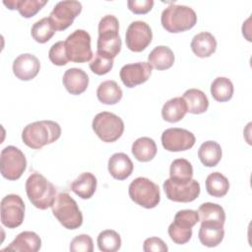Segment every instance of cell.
Segmentation results:
<instances>
[{
    "label": "cell",
    "mask_w": 252,
    "mask_h": 252,
    "mask_svg": "<svg viewBox=\"0 0 252 252\" xmlns=\"http://www.w3.org/2000/svg\"><path fill=\"white\" fill-rule=\"evenodd\" d=\"M61 136L60 125L52 120H41L28 124L22 132V140L31 149L38 150L57 141Z\"/></svg>",
    "instance_id": "6da1fadb"
},
{
    "label": "cell",
    "mask_w": 252,
    "mask_h": 252,
    "mask_svg": "<svg viewBox=\"0 0 252 252\" xmlns=\"http://www.w3.org/2000/svg\"><path fill=\"white\" fill-rule=\"evenodd\" d=\"M26 192L30 202L39 210L51 207L56 199V189L42 174L33 172L26 181Z\"/></svg>",
    "instance_id": "7a4b0ae2"
},
{
    "label": "cell",
    "mask_w": 252,
    "mask_h": 252,
    "mask_svg": "<svg viewBox=\"0 0 252 252\" xmlns=\"http://www.w3.org/2000/svg\"><path fill=\"white\" fill-rule=\"evenodd\" d=\"M119 22L113 15L102 17L98 23L97 51L114 59L121 50V38L118 33Z\"/></svg>",
    "instance_id": "3957f363"
},
{
    "label": "cell",
    "mask_w": 252,
    "mask_h": 252,
    "mask_svg": "<svg viewBox=\"0 0 252 252\" xmlns=\"http://www.w3.org/2000/svg\"><path fill=\"white\" fill-rule=\"evenodd\" d=\"M160 22L166 32L177 33L192 29L197 23V15L188 6L171 4L162 11Z\"/></svg>",
    "instance_id": "277c9868"
},
{
    "label": "cell",
    "mask_w": 252,
    "mask_h": 252,
    "mask_svg": "<svg viewBox=\"0 0 252 252\" xmlns=\"http://www.w3.org/2000/svg\"><path fill=\"white\" fill-rule=\"evenodd\" d=\"M52 214L67 229H77L83 223V215L77 202L67 193L61 192L51 206Z\"/></svg>",
    "instance_id": "5b68a950"
},
{
    "label": "cell",
    "mask_w": 252,
    "mask_h": 252,
    "mask_svg": "<svg viewBox=\"0 0 252 252\" xmlns=\"http://www.w3.org/2000/svg\"><path fill=\"white\" fill-rule=\"evenodd\" d=\"M128 193L132 201L146 209L157 207L160 201L158 185L147 177L135 178L129 185Z\"/></svg>",
    "instance_id": "8992f818"
},
{
    "label": "cell",
    "mask_w": 252,
    "mask_h": 252,
    "mask_svg": "<svg viewBox=\"0 0 252 252\" xmlns=\"http://www.w3.org/2000/svg\"><path fill=\"white\" fill-rule=\"evenodd\" d=\"M92 127L96 136L105 143L118 140L124 132V122L116 114L108 111L97 113L93 119Z\"/></svg>",
    "instance_id": "52a82bcc"
},
{
    "label": "cell",
    "mask_w": 252,
    "mask_h": 252,
    "mask_svg": "<svg viewBox=\"0 0 252 252\" xmlns=\"http://www.w3.org/2000/svg\"><path fill=\"white\" fill-rule=\"evenodd\" d=\"M199 221V214L194 210L178 211L168 226V235L176 244H185L192 237V227Z\"/></svg>",
    "instance_id": "ba28073f"
},
{
    "label": "cell",
    "mask_w": 252,
    "mask_h": 252,
    "mask_svg": "<svg viewBox=\"0 0 252 252\" xmlns=\"http://www.w3.org/2000/svg\"><path fill=\"white\" fill-rule=\"evenodd\" d=\"M65 50L69 61L84 63L91 61L93 51L91 47V35L84 30H76L66 38Z\"/></svg>",
    "instance_id": "9c48e42d"
},
{
    "label": "cell",
    "mask_w": 252,
    "mask_h": 252,
    "mask_svg": "<svg viewBox=\"0 0 252 252\" xmlns=\"http://www.w3.org/2000/svg\"><path fill=\"white\" fill-rule=\"evenodd\" d=\"M27 167V159L24 153L15 146H7L1 151L0 169L1 174L8 180L19 179Z\"/></svg>",
    "instance_id": "30bf717a"
},
{
    "label": "cell",
    "mask_w": 252,
    "mask_h": 252,
    "mask_svg": "<svg viewBox=\"0 0 252 252\" xmlns=\"http://www.w3.org/2000/svg\"><path fill=\"white\" fill-rule=\"evenodd\" d=\"M1 222L8 228L20 226L25 218V203L17 194L6 195L1 200Z\"/></svg>",
    "instance_id": "8fae6325"
},
{
    "label": "cell",
    "mask_w": 252,
    "mask_h": 252,
    "mask_svg": "<svg viewBox=\"0 0 252 252\" xmlns=\"http://www.w3.org/2000/svg\"><path fill=\"white\" fill-rule=\"evenodd\" d=\"M82 11V4L75 0L58 2L49 14V20L56 31H64L69 28L76 17Z\"/></svg>",
    "instance_id": "7c38bea8"
},
{
    "label": "cell",
    "mask_w": 252,
    "mask_h": 252,
    "mask_svg": "<svg viewBox=\"0 0 252 252\" xmlns=\"http://www.w3.org/2000/svg\"><path fill=\"white\" fill-rule=\"evenodd\" d=\"M152 39L153 32L146 22L135 21L127 28L125 42L131 51L141 52L145 50L152 42Z\"/></svg>",
    "instance_id": "4fadbf2b"
},
{
    "label": "cell",
    "mask_w": 252,
    "mask_h": 252,
    "mask_svg": "<svg viewBox=\"0 0 252 252\" xmlns=\"http://www.w3.org/2000/svg\"><path fill=\"white\" fill-rule=\"evenodd\" d=\"M195 142L194 134L182 128H168L161 134V145L168 152L187 151Z\"/></svg>",
    "instance_id": "5bb4252c"
},
{
    "label": "cell",
    "mask_w": 252,
    "mask_h": 252,
    "mask_svg": "<svg viewBox=\"0 0 252 252\" xmlns=\"http://www.w3.org/2000/svg\"><path fill=\"white\" fill-rule=\"evenodd\" d=\"M164 193L170 201L178 203L192 202L200 195V184L197 180L192 179L187 184L178 185L173 183L170 179H166L163 182Z\"/></svg>",
    "instance_id": "9a60e30c"
},
{
    "label": "cell",
    "mask_w": 252,
    "mask_h": 252,
    "mask_svg": "<svg viewBox=\"0 0 252 252\" xmlns=\"http://www.w3.org/2000/svg\"><path fill=\"white\" fill-rule=\"evenodd\" d=\"M153 67L148 62L126 64L120 69V79L127 88H134L148 81Z\"/></svg>",
    "instance_id": "2e32d148"
},
{
    "label": "cell",
    "mask_w": 252,
    "mask_h": 252,
    "mask_svg": "<svg viewBox=\"0 0 252 252\" xmlns=\"http://www.w3.org/2000/svg\"><path fill=\"white\" fill-rule=\"evenodd\" d=\"M39 69V60L31 53L21 54L13 62V73L22 81L32 80L38 74Z\"/></svg>",
    "instance_id": "e0dca14e"
},
{
    "label": "cell",
    "mask_w": 252,
    "mask_h": 252,
    "mask_svg": "<svg viewBox=\"0 0 252 252\" xmlns=\"http://www.w3.org/2000/svg\"><path fill=\"white\" fill-rule=\"evenodd\" d=\"M223 236L224 229L222 223L212 220L201 221L198 237L204 246L216 247L222 241Z\"/></svg>",
    "instance_id": "ac0fdd59"
},
{
    "label": "cell",
    "mask_w": 252,
    "mask_h": 252,
    "mask_svg": "<svg viewBox=\"0 0 252 252\" xmlns=\"http://www.w3.org/2000/svg\"><path fill=\"white\" fill-rule=\"evenodd\" d=\"M65 89L74 95L84 93L89 86V76L80 68H70L65 71L62 79Z\"/></svg>",
    "instance_id": "d6986e66"
},
{
    "label": "cell",
    "mask_w": 252,
    "mask_h": 252,
    "mask_svg": "<svg viewBox=\"0 0 252 252\" xmlns=\"http://www.w3.org/2000/svg\"><path fill=\"white\" fill-rule=\"evenodd\" d=\"M41 247L40 237L33 231H23L3 251L37 252Z\"/></svg>",
    "instance_id": "ffe728a7"
},
{
    "label": "cell",
    "mask_w": 252,
    "mask_h": 252,
    "mask_svg": "<svg viewBox=\"0 0 252 252\" xmlns=\"http://www.w3.org/2000/svg\"><path fill=\"white\" fill-rule=\"evenodd\" d=\"M108 171L117 180L128 178L133 172V162L124 153H115L108 159Z\"/></svg>",
    "instance_id": "44dd1931"
},
{
    "label": "cell",
    "mask_w": 252,
    "mask_h": 252,
    "mask_svg": "<svg viewBox=\"0 0 252 252\" xmlns=\"http://www.w3.org/2000/svg\"><path fill=\"white\" fill-rule=\"evenodd\" d=\"M190 46L196 56L206 58L215 53L217 49V40L211 32H202L193 36Z\"/></svg>",
    "instance_id": "7402d4cb"
},
{
    "label": "cell",
    "mask_w": 252,
    "mask_h": 252,
    "mask_svg": "<svg viewBox=\"0 0 252 252\" xmlns=\"http://www.w3.org/2000/svg\"><path fill=\"white\" fill-rule=\"evenodd\" d=\"M96 177L91 172L81 173L70 185L71 190L82 199H90L96 190Z\"/></svg>",
    "instance_id": "603a6c76"
},
{
    "label": "cell",
    "mask_w": 252,
    "mask_h": 252,
    "mask_svg": "<svg viewBox=\"0 0 252 252\" xmlns=\"http://www.w3.org/2000/svg\"><path fill=\"white\" fill-rule=\"evenodd\" d=\"M173 51L165 45L155 47L148 56V63L157 70L169 69L174 63Z\"/></svg>",
    "instance_id": "cb8c5ba5"
},
{
    "label": "cell",
    "mask_w": 252,
    "mask_h": 252,
    "mask_svg": "<svg viewBox=\"0 0 252 252\" xmlns=\"http://www.w3.org/2000/svg\"><path fill=\"white\" fill-rule=\"evenodd\" d=\"M169 176V179L175 184H187L193 177V166L191 162L185 158L174 159L170 164Z\"/></svg>",
    "instance_id": "d4e9b609"
},
{
    "label": "cell",
    "mask_w": 252,
    "mask_h": 252,
    "mask_svg": "<svg viewBox=\"0 0 252 252\" xmlns=\"http://www.w3.org/2000/svg\"><path fill=\"white\" fill-rule=\"evenodd\" d=\"M183 99L187 106V112L192 114H201L207 111L209 99L204 92L198 89H189L183 94Z\"/></svg>",
    "instance_id": "484cf974"
},
{
    "label": "cell",
    "mask_w": 252,
    "mask_h": 252,
    "mask_svg": "<svg viewBox=\"0 0 252 252\" xmlns=\"http://www.w3.org/2000/svg\"><path fill=\"white\" fill-rule=\"evenodd\" d=\"M187 113L185 100L181 96H176L167 100L161 108V116L163 120L175 123L180 121Z\"/></svg>",
    "instance_id": "4316f807"
},
{
    "label": "cell",
    "mask_w": 252,
    "mask_h": 252,
    "mask_svg": "<svg viewBox=\"0 0 252 252\" xmlns=\"http://www.w3.org/2000/svg\"><path fill=\"white\" fill-rule=\"evenodd\" d=\"M156 142L150 137L138 138L132 145V154L134 158L142 162L152 160L157 155Z\"/></svg>",
    "instance_id": "83f0119b"
},
{
    "label": "cell",
    "mask_w": 252,
    "mask_h": 252,
    "mask_svg": "<svg viewBox=\"0 0 252 252\" xmlns=\"http://www.w3.org/2000/svg\"><path fill=\"white\" fill-rule=\"evenodd\" d=\"M222 151L220 145L215 141L204 142L198 150V158L207 167L216 166L221 159Z\"/></svg>",
    "instance_id": "f1b7e54d"
},
{
    "label": "cell",
    "mask_w": 252,
    "mask_h": 252,
    "mask_svg": "<svg viewBox=\"0 0 252 252\" xmlns=\"http://www.w3.org/2000/svg\"><path fill=\"white\" fill-rule=\"evenodd\" d=\"M123 93L121 88L115 81L107 80L99 84L96 90V96L98 100L107 105L117 103L122 98Z\"/></svg>",
    "instance_id": "f546056e"
},
{
    "label": "cell",
    "mask_w": 252,
    "mask_h": 252,
    "mask_svg": "<svg viewBox=\"0 0 252 252\" xmlns=\"http://www.w3.org/2000/svg\"><path fill=\"white\" fill-rule=\"evenodd\" d=\"M47 3L46 0H8L3 4L10 10H18L22 17L32 18Z\"/></svg>",
    "instance_id": "4dcf8cb0"
},
{
    "label": "cell",
    "mask_w": 252,
    "mask_h": 252,
    "mask_svg": "<svg viewBox=\"0 0 252 252\" xmlns=\"http://www.w3.org/2000/svg\"><path fill=\"white\" fill-rule=\"evenodd\" d=\"M229 189L228 179L220 172H212L206 178V190L209 195L220 198L226 195Z\"/></svg>",
    "instance_id": "1f68e13d"
},
{
    "label": "cell",
    "mask_w": 252,
    "mask_h": 252,
    "mask_svg": "<svg viewBox=\"0 0 252 252\" xmlns=\"http://www.w3.org/2000/svg\"><path fill=\"white\" fill-rule=\"evenodd\" d=\"M211 94L217 101H228L233 95V85L231 81L225 77L216 78L211 85Z\"/></svg>",
    "instance_id": "d6a6232c"
},
{
    "label": "cell",
    "mask_w": 252,
    "mask_h": 252,
    "mask_svg": "<svg viewBox=\"0 0 252 252\" xmlns=\"http://www.w3.org/2000/svg\"><path fill=\"white\" fill-rule=\"evenodd\" d=\"M199 221L212 220L224 224L225 213L223 208L216 203L207 202L202 204L198 209Z\"/></svg>",
    "instance_id": "836d02e7"
},
{
    "label": "cell",
    "mask_w": 252,
    "mask_h": 252,
    "mask_svg": "<svg viewBox=\"0 0 252 252\" xmlns=\"http://www.w3.org/2000/svg\"><path fill=\"white\" fill-rule=\"evenodd\" d=\"M56 32V29L52 25L49 18H42L35 22L31 30L32 38L39 43L47 42Z\"/></svg>",
    "instance_id": "e575fe53"
},
{
    "label": "cell",
    "mask_w": 252,
    "mask_h": 252,
    "mask_svg": "<svg viewBox=\"0 0 252 252\" xmlns=\"http://www.w3.org/2000/svg\"><path fill=\"white\" fill-rule=\"evenodd\" d=\"M98 249L102 252H115L121 247V237L113 229L101 231L96 239Z\"/></svg>",
    "instance_id": "d590c367"
},
{
    "label": "cell",
    "mask_w": 252,
    "mask_h": 252,
    "mask_svg": "<svg viewBox=\"0 0 252 252\" xmlns=\"http://www.w3.org/2000/svg\"><path fill=\"white\" fill-rule=\"evenodd\" d=\"M113 67V58L96 51L90 62V69L96 75H105Z\"/></svg>",
    "instance_id": "8d00e7d4"
},
{
    "label": "cell",
    "mask_w": 252,
    "mask_h": 252,
    "mask_svg": "<svg viewBox=\"0 0 252 252\" xmlns=\"http://www.w3.org/2000/svg\"><path fill=\"white\" fill-rule=\"evenodd\" d=\"M49 60L57 66H64L68 63L69 59L66 55L65 50V42L64 41H57L55 42L48 51Z\"/></svg>",
    "instance_id": "74e56055"
},
{
    "label": "cell",
    "mask_w": 252,
    "mask_h": 252,
    "mask_svg": "<svg viewBox=\"0 0 252 252\" xmlns=\"http://www.w3.org/2000/svg\"><path fill=\"white\" fill-rule=\"evenodd\" d=\"M69 249L72 252H93V239L88 234H79L71 240Z\"/></svg>",
    "instance_id": "f35d334b"
},
{
    "label": "cell",
    "mask_w": 252,
    "mask_h": 252,
    "mask_svg": "<svg viewBox=\"0 0 252 252\" xmlns=\"http://www.w3.org/2000/svg\"><path fill=\"white\" fill-rule=\"evenodd\" d=\"M128 9L134 14H147L154 6L153 0H130L127 2Z\"/></svg>",
    "instance_id": "ab89813d"
},
{
    "label": "cell",
    "mask_w": 252,
    "mask_h": 252,
    "mask_svg": "<svg viewBox=\"0 0 252 252\" xmlns=\"http://www.w3.org/2000/svg\"><path fill=\"white\" fill-rule=\"evenodd\" d=\"M143 250L145 252H167L168 248L162 239L158 237H149L144 241Z\"/></svg>",
    "instance_id": "60d3db41"
}]
</instances>
